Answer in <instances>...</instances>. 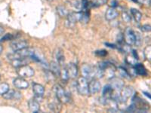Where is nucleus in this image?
<instances>
[{
  "instance_id": "nucleus-1",
  "label": "nucleus",
  "mask_w": 151,
  "mask_h": 113,
  "mask_svg": "<svg viewBox=\"0 0 151 113\" xmlns=\"http://www.w3.org/2000/svg\"><path fill=\"white\" fill-rule=\"evenodd\" d=\"M132 106L134 112H146L149 109V104L144 99H141L139 97H136L135 94L132 97Z\"/></svg>"
},
{
  "instance_id": "nucleus-2",
  "label": "nucleus",
  "mask_w": 151,
  "mask_h": 113,
  "mask_svg": "<svg viewBox=\"0 0 151 113\" xmlns=\"http://www.w3.org/2000/svg\"><path fill=\"white\" fill-rule=\"evenodd\" d=\"M53 92L55 94V97L58 99L61 103H67L70 102V96L68 93L66 92L61 85L56 84L53 87Z\"/></svg>"
},
{
  "instance_id": "nucleus-3",
  "label": "nucleus",
  "mask_w": 151,
  "mask_h": 113,
  "mask_svg": "<svg viewBox=\"0 0 151 113\" xmlns=\"http://www.w3.org/2000/svg\"><path fill=\"white\" fill-rule=\"evenodd\" d=\"M81 73L87 80L96 78L97 67H93L90 64H85L81 67Z\"/></svg>"
},
{
  "instance_id": "nucleus-4",
  "label": "nucleus",
  "mask_w": 151,
  "mask_h": 113,
  "mask_svg": "<svg viewBox=\"0 0 151 113\" xmlns=\"http://www.w3.org/2000/svg\"><path fill=\"white\" fill-rule=\"evenodd\" d=\"M76 89L78 93L81 95L86 96L89 94L88 92V80L83 76H81L76 82Z\"/></svg>"
},
{
  "instance_id": "nucleus-5",
  "label": "nucleus",
  "mask_w": 151,
  "mask_h": 113,
  "mask_svg": "<svg viewBox=\"0 0 151 113\" xmlns=\"http://www.w3.org/2000/svg\"><path fill=\"white\" fill-rule=\"evenodd\" d=\"M17 73L20 77L22 78H31L33 77L35 74V71L30 66L23 65L17 68Z\"/></svg>"
},
{
  "instance_id": "nucleus-6",
  "label": "nucleus",
  "mask_w": 151,
  "mask_h": 113,
  "mask_svg": "<svg viewBox=\"0 0 151 113\" xmlns=\"http://www.w3.org/2000/svg\"><path fill=\"white\" fill-rule=\"evenodd\" d=\"M124 42L128 45H134L135 41V36H134V31L131 27H127L125 29L123 35Z\"/></svg>"
},
{
  "instance_id": "nucleus-7",
  "label": "nucleus",
  "mask_w": 151,
  "mask_h": 113,
  "mask_svg": "<svg viewBox=\"0 0 151 113\" xmlns=\"http://www.w3.org/2000/svg\"><path fill=\"white\" fill-rule=\"evenodd\" d=\"M120 99L124 102H127L129 98H132V97L135 94L134 88L132 86H124L122 89L120 91Z\"/></svg>"
},
{
  "instance_id": "nucleus-8",
  "label": "nucleus",
  "mask_w": 151,
  "mask_h": 113,
  "mask_svg": "<svg viewBox=\"0 0 151 113\" xmlns=\"http://www.w3.org/2000/svg\"><path fill=\"white\" fill-rule=\"evenodd\" d=\"M33 91L34 94V99H36L38 102L41 101L42 97L45 93V88L42 84L38 83H33Z\"/></svg>"
},
{
  "instance_id": "nucleus-9",
  "label": "nucleus",
  "mask_w": 151,
  "mask_h": 113,
  "mask_svg": "<svg viewBox=\"0 0 151 113\" xmlns=\"http://www.w3.org/2000/svg\"><path fill=\"white\" fill-rule=\"evenodd\" d=\"M65 69L69 79H76V77L77 76L78 67L75 64L70 63V64H67V67H65Z\"/></svg>"
},
{
  "instance_id": "nucleus-10",
  "label": "nucleus",
  "mask_w": 151,
  "mask_h": 113,
  "mask_svg": "<svg viewBox=\"0 0 151 113\" xmlns=\"http://www.w3.org/2000/svg\"><path fill=\"white\" fill-rule=\"evenodd\" d=\"M110 84L113 89V91H117V92H120L121 90L122 89V87L125 86L123 81L116 77H113L112 79H110Z\"/></svg>"
},
{
  "instance_id": "nucleus-11",
  "label": "nucleus",
  "mask_w": 151,
  "mask_h": 113,
  "mask_svg": "<svg viewBox=\"0 0 151 113\" xmlns=\"http://www.w3.org/2000/svg\"><path fill=\"white\" fill-rule=\"evenodd\" d=\"M101 87V83L97 79H92L88 82V92L90 94H94L98 93Z\"/></svg>"
},
{
  "instance_id": "nucleus-12",
  "label": "nucleus",
  "mask_w": 151,
  "mask_h": 113,
  "mask_svg": "<svg viewBox=\"0 0 151 113\" xmlns=\"http://www.w3.org/2000/svg\"><path fill=\"white\" fill-rule=\"evenodd\" d=\"M13 84L17 89L25 90L29 87V82L22 77H19L13 81Z\"/></svg>"
},
{
  "instance_id": "nucleus-13",
  "label": "nucleus",
  "mask_w": 151,
  "mask_h": 113,
  "mask_svg": "<svg viewBox=\"0 0 151 113\" xmlns=\"http://www.w3.org/2000/svg\"><path fill=\"white\" fill-rule=\"evenodd\" d=\"M83 15V11H79V12H72L70 14H67V22L70 24H75L78 21H80L81 17Z\"/></svg>"
},
{
  "instance_id": "nucleus-14",
  "label": "nucleus",
  "mask_w": 151,
  "mask_h": 113,
  "mask_svg": "<svg viewBox=\"0 0 151 113\" xmlns=\"http://www.w3.org/2000/svg\"><path fill=\"white\" fill-rule=\"evenodd\" d=\"M29 47V43L26 40H20V41H15L11 44V48L14 51H17L19 50L24 49L25 48Z\"/></svg>"
},
{
  "instance_id": "nucleus-15",
  "label": "nucleus",
  "mask_w": 151,
  "mask_h": 113,
  "mask_svg": "<svg viewBox=\"0 0 151 113\" xmlns=\"http://www.w3.org/2000/svg\"><path fill=\"white\" fill-rule=\"evenodd\" d=\"M2 97L5 99H21L22 95L19 91L9 89L7 92L2 94Z\"/></svg>"
},
{
  "instance_id": "nucleus-16",
  "label": "nucleus",
  "mask_w": 151,
  "mask_h": 113,
  "mask_svg": "<svg viewBox=\"0 0 151 113\" xmlns=\"http://www.w3.org/2000/svg\"><path fill=\"white\" fill-rule=\"evenodd\" d=\"M49 67V70L55 75V76H60V70H61V67L60 64L57 61H52L48 65Z\"/></svg>"
},
{
  "instance_id": "nucleus-17",
  "label": "nucleus",
  "mask_w": 151,
  "mask_h": 113,
  "mask_svg": "<svg viewBox=\"0 0 151 113\" xmlns=\"http://www.w3.org/2000/svg\"><path fill=\"white\" fill-rule=\"evenodd\" d=\"M55 57L57 60V62L61 66H64L65 64V56H64V51L60 48H58L55 51Z\"/></svg>"
},
{
  "instance_id": "nucleus-18",
  "label": "nucleus",
  "mask_w": 151,
  "mask_h": 113,
  "mask_svg": "<svg viewBox=\"0 0 151 113\" xmlns=\"http://www.w3.org/2000/svg\"><path fill=\"white\" fill-rule=\"evenodd\" d=\"M28 107H29V109L31 112L36 113L40 111V103L36 99H35L34 98L33 99H30L28 101Z\"/></svg>"
},
{
  "instance_id": "nucleus-19",
  "label": "nucleus",
  "mask_w": 151,
  "mask_h": 113,
  "mask_svg": "<svg viewBox=\"0 0 151 113\" xmlns=\"http://www.w3.org/2000/svg\"><path fill=\"white\" fill-rule=\"evenodd\" d=\"M134 68V72L136 75H141V76H147L148 75V72L147 71L146 68L144 67V66L141 64H136L133 67Z\"/></svg>"
},
{
  "instance_id": "nucleus-20",
  "label": "nucleus",
  "mask_w": 151,
  "mask_h": 113,
  "mask_svg": "<svg viewBox=\"0 0 151 113\" xmlns=\"http://www.w3.org/2000/svg\"><path fill=\"white\" fill-rule=\"evenodd\" d=\"M119 16V12L117 11L115 8H110L106 10V14H105V18L107 21H113L116 18Z\"/></svg>"
},
{
  "instance_id": "nucleus-21",
  "label": "nucleus",
  "mask_w": 151,
  "mask_h": 113,
  "mask_svg": "<svg viewBox=\"0 0 151 113\" xmlns=\"http://www.w3.org/2000/svg\"><path fill=\"white\" fill-rule=\"evenodd\" d=\"M60 103H61L55 97V100H53V101L48 103V108L53 112H59L60 110V109H61Z\"/></svg>"
},
{
  "instance_id": "nucleus-22",
  "label": "nucleus",
  "mask_w": 151,
  "mask_h": 113,
  "mask_svg": "<svg viewBox=\"0 0 151 113\" xmlns=\"http://www.w3.org/2000/svg\"><path fill=\"white\" fill-rule=\"evenodd\" d=\"M113 93V89L112 88V87L110 86V84H107V85H105L103 89V97L106 98V99H111L112 94Z\"/></svg>"
},
{
  "instance_id": "nucleus-23",
  "label": "nucleus",
  "mask_w": 151,
  "mask_h": 113,
  "mask_svg": "<svg viewBox=\"0 0 151 113\" xmlns=\"http://www.w3.org/2000/svg\"><path fill=\"white\" fill-rule=\"evenodd\" d=\"M125 62H126V64L130 65L131 67H134L137 63V59L136 58L135 56H133L131 52H129V54L125 56Z\"/></svg>"
},
{
  "instance_id": "nucleus-24",
  "label": "nucleus",
  "mask_w": 151,
  "mask_h": 113,
  "mask_svg": "<svg viewBox=\"0 0 151 113\" xmlns=\"http://www.w3.org/2000/svg\"><path fill=\"white\" fill-rule=\"evenodd\" d=\"M131 14H132V17H134V21L137 23H140L142 18V13L140 11L135 9H131Z\"/></svg>"
},
{
  "instance_id": "nucleus-25",
  "label": "nucleus",
  "mask_w": 151,
  "mask_h": 113,
  "mask_svg": "<svg viewBox=\"0 0 151 113\" xmlns=\"http://www.w3.org/2000/svg\"><path fill=\"white\" fill-rule=\"evenodd\" d=\"M25 64H27V58L14 59V60H12V65L15 68L25 65Z\"/></svg>"
},
{
  "instance_id": "nucleus-26",
  "label": "nucleus",
  "mask_w": 151,
  "mask_h": 113,
  "mask_svg": "<svg viewBox=\"0 0 151 113\" xmlns=\"http://www.w3.org/2000/svg\"><path fill=\"white\" fill-rule=\"evenodd\" d=\"M56 9L58 14H59V16H60V17H67V14H69L68 11H67V9H66V7L64 6V5H58Z\"/></svg>"
},
{
  "instance_id": "nucleus-27",
  "label": "nucleus",
  "mask_w": 151,
  "mask_h": 113,
  "mask_svg": "<svg viewBox=\"0 0 151 113\" xmlns=\"http://www.w3.org/2000/svg\"><path fill=\"white\" fill-rule=\"evenodd\" d=\"M118 72L119 74L122 77L125 78V79H129V78H130V74H129V71L126 70V69H125L124 67H119Z\"/></svg>"
},
{
  "instance_id": "nucleus-28",
  "label": "nucleus",
  "mask_w": 151,
  "mask_h": 113,
  "mask_svg": "<svg viewBox=\"0 0 151 113\" xmlns=\"http://www.w3.org/2000/svg\"><path fill=\"white\" fill-rule=\"evenodd\" d=\"M144 56L149 62L151 61V46L147 45L144 49Z\"/></svg>"
},
{
  "instance_id": "nucleus-29",
  "label": "nucleus",
  "mask_w": 151,
  "mask_h": 113,
  "mask_svg": "<svg viewBox=\"0 0 151 113\" xmlns=\"http://www.w3.org/2000/svg\"><path fill=\"white\" fill-rule=\"evenodd\" d=\"M9 88H10L9 84H7V83H0V95H2L5 92H7L9 90Z\"/></svg>"
},
{
  "instance_id": "nucleus-30",
  "label": "nucleus",
  "mask_w": 151,
  "mask_h": 113,
  "mask_svg": "<svg viewBox=\"0 0 151 113\" xmlns=\"http://www.w3.org/2000/svg\"><path fill=\"white\" fill-rule=\"evenodd\" d=\"M134 36H135V41H134V45L139 47L142 43V37H141V34L137 32H134Z\"/></svg>"
},
{
  "instance_id": "nucleus-31",
  "label": "nucleus",
  "mask_w": 151,
  "mask_h": 113,
  "mask_svg": "<svg viewBox=\"0 0 151 113\" xmlns=\"http://www.w3.org/2000/svg\"><path fill=\"white\" fill-rule=\"evenodd\" d=\"M60 78H61V80L64 81V82H67V81L69 79L68 76H67V72H66L65 68L61 69V70H60Z\"/></svg>"
},
{
  "instance_id": "nucleus-32",
  "label": "nucleus",
  "mask_w": 151,
  "mask_h": 113,
  "mask_svg": "<svg viewBox=\"0 0 151 113\" xmlns=\"http://www.w3.org/2000/svg\"><path fill=\"white\" fill-rule=\"evenodd\" d=\"M122 20H123L126 23H129L131 22V20H132V17H131L130 14L126 11H124L122 12Z\"/></svg>"
},
{
  "instance_id": "nucleus-33",
  "label": "nucleus",
  "mask_w": 151,
  "mask_h": 113,
  "mask_svg": "<svg viewBox=\"0 0 151 113\" xmlns=\"http://www.w3.org/2000/svg\"><path fill=\"white\" fill-rule=\"evenodd\" d=\"M14 36H13L11 33H7V34H5L3 37L1 39L0 41H9V40H12L14 39Z\"/></svg>"
},
{
  "instance_id": "nucleus-34",
  "label": "nucleus",
  "mask_w": 151,
  "mask_h": 113,
  "mask_svg": "<svg viewBox=\"0 0 151 113\" xmlns=\"http://www.w3.org/2000/svg\"><path fill=\"white\" fill-rule=\"evenodd\" d=\"M72 5L73 6L74 9H76V10H81L82 9V3H81V2H79V1H73V2Z\"/></svg>"
},
{
  "instance_id": "nucleus-35",
  "label": "nucleus",
  "mask_w": 151,
  "mask_h": 113,
  "mask_svg": "<svg viewBox=\"0 0 151 113\" xmlns=\"http://www.w3.org/2000/svg\"><path fill=\"white\" fill-rule=\"evenodd\" d=\"M141 30L142 32H145V33H148V32H150L151 30V26L149 24H145V25H143L141 26Z\"/></svg>"
},
{
  "instance_id": "nucleus-36",
  "label": "nucleus",
  "mask_w": 151,
  "mask_h": 113,
  "mask_svg": "<svg viewBox=\"0 0 151 113\" xmlns=\"http://www.w3.org/2000/svg\"><path fill=\"white\" fill-rule=\"evenodd\" d=\"M94 53H95V54H96L97 56H105L106 55H107V51H106V50L96 51Z\"/></svg>"
},
{
  "instance_id": "nucleus-37",
  "label": "nucleus",
  "mask_w": 151,
  "mask_h": 113,
  "mask_svg": "<svg viewBox=\"0 0 151 113\" xmlns=\"http://www.w3.org/2000/svg\"><path fill=\"white\" fill-rule=\"evenodd\" d=\"M118 5V2L116 0H111L110 2V6L111 8H115Z\"/></svg>"
},
{
  "instance_id": "nucleus-38",
  "label": "nucleus",
  "mask_w": 151,
  "mask_h": 113,
  "mask_svg": "<svg viewBox=\"0 0 151 113\" xmlns=\"http://www.w3.org/2000/svg\"><path fill=\"white\" fill-rule=\"evenodd\" d=\"M105 45H106L107 47H109V48H118V46H116V45H114V44H110V43H108V42L105 43Z\"/></svg>"
},
{
  "instance_id": "nucleus-39",
  "label": "nucleus",
  "mask_w": 151,
  "mask_h": 113,
  "mask_svg": "<svg viewBox=\"0 0 151 113\" xmlns=\"http://www.w3.org/2000/svg\"><path fill=\"white\" fill-rule=\"evenodd\" d=\"M3 33H4V29H3V27H2V26H0V36H1V35L3 34Z\"/></svg>"
},
{
  "instance_id": "nucleus-40",
  "label": "nucleus",
  "mask_w": 151,
  "mask_h": 113,
  "mask_svg": "<svg viewBox=\"0 0 151 113\" xmlns=\"http://www.w3.org/2000/svg\"><path fill=\"white\" fill-rule=\"evenodd\" d=\"M144 94H145V95H146L147 97H149V99H150V95L149 93H147V92H144Z\"/></svg>"
},
{
  "instance_id": "nucleus-41",
  "label": "nucleus",
  "mask_w": 151,
  "mask_h": 113,
  "mask_svg": "<svg viewBox=\"0 0 151 113\" xmlns=\"http://www.w3.org/2000/svg\"><path fill=\"white\" fill-rule=\"evenodd\" d=\"M2 51H3V47H2V45H0V54H2Z\"/></svg>"
},
{
  "instance_id": "nucleus-42",
  "label": "nucleus",
  "mask_w": 151,
  "mask_h": 113,
  "mask_svg": "<svg viewBox=\"0 0 151 113\" xmlns=\"http://www.w3.org/2000/svg\"><path fill=\"white\" fill-rule=\"evenodd\" d=\"M133 1H134V2H138V1H137V0H133Z\"/></svg>"
},
{
  "instance_id": "nucleus-43",
  "label": "nucleus",
  "mask_w": 151,
  "mask_h": 113,
  "mask_svg": "<svg viewBox=\"0 0 151 113\" xmlns=\"http://www.w3.org/2000/svg\"><path fill=\"white\" fill-rule=\"evenodd\" d=\"M0 67H1V62H0Z\"/></svg>"
},
{
  "instance_id": "nucleus-44",
  "label": "nucleus",
  "mask_w": 151,
  "mask_h": 113,
  "mask_svg": "<svg viewBox=\"0 0 151 113\" xmlns=\"http://www.w3.org/2000/svg\"><path fill=\"white\" fill-rule=\"evenodd\" d=\"M0 80H1V75H0Z\"/></svg>"
}]
</instances>
